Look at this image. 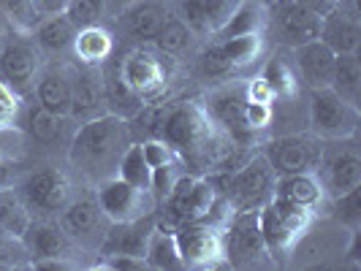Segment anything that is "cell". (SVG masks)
I'll list each match as a JSON object with an SVG mask.
<instances>
[{
	"label": "cell",
	"mask_w": 361,
	"mask_h": 271,
	"mask_svg": "<svg viewBox=\"0 0 361 271\" xmlns=\"http://www.w3.org/2000/svg\"><path fill=\"white\" fill-rule=\"evenodd\" d=\"M130 122L120 114L104 111L79 122L66 144V171L82 187H95L109 177H117L120 160L133 144Z\"/></svg>",
	"instance_id": "1"
},
{
	"label": "cell",
	"mask_w": 361,
	"mask_h": 271,
	"mask_svg": "<svg viewBox=\"0 0 361 271\" xmlns=\"http://www.w3.org/2000/svg\"><path fill=\"white\" fill-rule=\"evenodd\" d=\"M161 141L174 149L188 174H204V177L215 174L226 152L234 146L212 125L201 101L190 98L174 101L161 130Z\"/></svg>",
	"instance_id": "2"
},
{
	"label": "cell",
	"mask_w": 361,
	"mask_h": 271,
	"mask_svg": "<svg viewBox=\"0 0 361 271\" xmlns=\"http://www.w3.org/2000/svg\"><path fill=\"white\" fill-rule=\"evenodd\" d=\"M201 106L212 125L239 146H255L258 136L271 122V103L258 101L250 92V79H226L217 82L201 98Z\"/></svg>",
	"instance_id": "3"
},
{
	"label": "cell",
	"mask_w": 361,
	"mask_h": 271,
	"mask_svg": "<svg viewBox=\"0 0 361 271\" xmlns=\"http://www.w3.org/2000/svg\"><path fill=\"white\" fill-rule=\"evenodd\" d=\"M220 201L231 212H258L274 198V182L277 174L271 171L264 152H250L247 160L239 163L234 171L226 174H209Z\"/></svg>",
	"instance_id": "4"
},
{
	"label": "cell",
	"mask_w": 361,
	"mask_h": 271,
	"mask_svg": "<svg viewBox=\"0 0 361 271\" xmlns=\"http://www.w3.org/2000/svg\"><path fill=\"white\" fill-rule=\"evenodd\" d=\"M226 209L228 206L220 201L215 184H212L209 177H204V174H188L185 171L180 179L174 182V187L169 190V196L158 203L155 217H158V225L174 231L182 222L220 215Z\"/></svg>",
	"instance_id": "5"
},
{
	"label": "cell",
	"mask_w": 361,
	"mask_h": 271,
	"mask_svg": "<svg viewBox=\"0 0 361 271\" xmlns=\"http://www.w3.org/2000/svg\"><path fill=\"white\" fill-rule=\"evenodd\" d=\"M171 65L174 60L161 54L152 44H136L123 57L114 54V68L130 92L142 101H155L169 92L171 84Z\"/></svg>",
	"instance_id": "6"
},
{
	"label": "cell",
	"mask_w": 361,
	"mask_h": 271,
	"mask_svg": "<svg viewBox=\"0 0 361 271\" xmlns=\"http://www.w3.org/2000/svg\"><path fill=\"white\" fill-rule=\"evenodd\" d=\"M312 220H315L312 212L280 198H271L267 206L258 209V228L269 250L271 263H283L288 255H293L302 236L310 231Z\"/></svg>",
	"instance_id": "7"
},
{
	"label": "cell",
	"mask_w": 361,
	"mask_h": 271,
	"mask_svg": "<svg viewBox=\"0 0 361 271\" xmlns=\"http://www.w3.org/2000/svg\"><path fill=\"white\" fill-rule=\"evenodd\" d=\"M231 215V209L220 215L204 217V220H190L174 228L177 247L182 255L185 269H217L226 266L223 255V222Z\"/></svg>",
	"instance_id": "8"
},
{
	"label": "cell",
	"mask_w": 361,
	"mask_h": 271,
	"mask_svg": "<svg viewBox=\"0 0 361 271\" xmlns=\"http://www.w3.org/2000/svg\"><path fill=\"white\" fill-rule=\"evenodd\" d=\"M307 92V125L312 136H318L321 141L356 139L361 125L359 106L348 103L331 87Z\"/></svg>",
	"instance_id": "9"
},
{
	"label": "cell",
	"mask_w": 361,
	"mask_h": 271,
	"mask_svg": "<svg viewBox=\"0 0 361 271\" xmlns=\"http://www.w3.org/2000/svg\"><path fill=\"white\" fill-rule=\"evenodd\" d=\"M14 184L33 217H60V212L73 198L71 174L57 165L33 168V171L22 174Z\"/></svg>",
	"instance_id": "10"
},
{
	"label": "cell",
	"mask_w": 361,
	"mask_h": 271,
	"mask_svg": "<svg viewBox=\"0 0 361 271\" xmlns=\"http://www.w3.org/2000/svg\"><path fill=\"white\" fill-rule=\"evenodd\" d=\"M223 255H226V266H234V269L269 266L271 258L258 228V212H231L226 217Z\"/></svg>",
	"instance_id": "11"
},
{
	"label": "cell",
	"mask_w": 361,
	"mask_h": 271,
	"mask_svg": "<svg viewBox=\"0 0 361 271\" xmlns=\"http://www.w3.org/2000/svg\"><path fill=\"white\" fill-rule=\"evenodd\" d=\"M44 68V54L38 52L30 33H14L0 44V79L17 92L19 98H30L38 73Z\"/></svg>",
	"instance_id": "12"
},
{
	"label": "cell",
	"mask_w": 361,
	"mask_h": 271,
	"mask_svg": "<svg viewBox=\"0 0 361 271\" xmlns=\"http://www.w3.org/2000/svg\"><path fill=\"white\" fill-rule=\"evenodd\" d=\"M324 184L326 198L337 201L361 187V158L353 146V139L343 141H324V155L315 168Z\"/></svg>",
	"instance_id": "13"
},
{
	"label": "cell",
	"mask_w": 361,
	"mask_h": 271,
	"mask_svg": "<svg viewBox=\"0 0 361 271\" xmlns=\"http://www.w3.org/2000/svg\"><path fill=\"white\" fill-rule=\"evenodd\" d=\"M321 33V17L307 11L293 0H271L267 6V27L264 36H271L283 49H296Z\"/></svg>",
	"instance_id": "14"
},
{
	"label": "cell",
	"mask_w": 361,
	"mask_h": 271,
	"mask_svg": "<svg viewBox=\"0 0 361 271\" xmlns=\"http://www.w3.org/2000/svg\"><path fill=\"white\" fill-rule=\"evenodd\" d=\"M57 220H60L63 231L68 234V239H71L82 253L98 255L101 241H104V236H106L109 220H106V215L101 212V206H98V201H95V193H92L90 187H87V193L73 196V198L68 201V206L60 212Z\"/></svg>",
	"instance_id": "15"
},
{
	"label": "cell",
	"mask_w": 361,
	"mask_h": 271,
	"mask_svg": "<svg viewBox=\"0 0 361 271\" xmlns=\"http://www.w3.org/2000/svg\"><path fill=\"white\" fill-rule=\"evenodd\" d=\"M264 158L269 160L271 171L277 177L283 174H296V171H315L321 155H324V141L312 133H286L274 136L261 146Z\"/></svg>",
	"instance_id": "16"
},
{
	"label": "cell",
	"mask_w": 361,
	"mask_h": 271,
	"mask_svg": "<svg viewBox=\"0 0 361 271\" xmlns=\"http://www.w3.org/2000/svg\"><path fill=\"white\" fill-rule=\"evenodd\" d=\"M92 193H95V201H98V206L106 215L109 222L136 220V217L152 215L158 209L149 190H139L120 177H109L101 184H95Z\"/></svg>",
	"instance_id": "17"
},
{
	"label": "cell",
	"mask_w": 361,
	"mask_h": 271,
	"mask_svg": "<svg viewBox=\"0 0 361 271\" xmlns=\"http://www.w3.org/2000/svg\"><path fill=\"white\" fill-rule=\"evenodd\" d=\"M19 244H22V250H25V255L30 260H41V258H68V260H76V253H82L68 239V234L63 231L57 217H33L27 231L19 239Z\"/></svg>",
	"instance_id": "18"
},
{
	"label": "cell",
	"mask_w": 361,
	"mask_h": 271,
	"mask_svg": "<svg viewBox=\"0 0 361 271\" xmlns=\"http://www.w3.org/2000/svg\"><path fill=\"white\" fill-rule=\"evenodd\" d=\"M171 11V0H139L123 8L114 19V27L133 44H152L163 22Z\"/></svg>",
	"instance_id": "19"
},
{
	"label": "cell",
	"mask_w": 361,
	"mask_h": 271,
	"mask_svg": "<svg viewBox=\"0 0 361 271\" xmlns=\"http://www.w3.org/2000/svg\"><path fill=\"white\" fill-rule=\"evenodd\" d=\"M106 111L104 71L95 65H79L71 60V120H92Z\"/></svg>",
	"instance_id": "20"
},
{
	"label": "cell",
	"mask_w": 361,
	"mask_h": 271,
	"mask_svg": "<svg viewBox=\"0 0 361 271\" xmlns=\"http://www.w3.org/2000/svg\"><path fill=\"white\" fill-rule=\"evenodd\" d=\"M30 98L57 117H71V63L44 65Z\"/></svg>",
	"instance_id": "21"
},
{
	"label": "cell",
	"mask_w": 361,
	"mask_h": 271,
	"mask_svg": "<svg viewBox=\"0 0 361 271\" xmlns=\"http://www.w3.org/2000/svg\"><path fill=\"white\" fill-rule=\"evenodd\" d=\"M293 52V71L299 73V82L307 90H321V87H331V76H334V60L337 52L329 49L321 38L307 41Z\"/></svg>",
	"instance_id": "22"
},
{
	"label": "cell",
	"mask_w": 361,
	"mask_h": 271,
	"mask_svg": "<svg viewBox=\"0 0 361 271\" xmlns=\"http://www.w3.org/2000/svg\"><path fill=\"white\" fill-rule=\"evenodd\" d=\"M239 0H174V11L185 19V25L196 38H212L228 22Z\"/></svg>",
	"instance_id": "23"
},
{
	"label": "cell",
	"mask_w": 361,
	"mask_h": 271,
	"mask_svg": "<svg viewBox=\"0 0 361 271\" xmlns=\"http://www.w3.org/2000/svg\"><path fill=\"white\" fill-rule=\"evenodd\" d=\"M33 44L44 57H52L49 63H71L73 41H76V27L66 14H49L33 27Z\"/></svg>",
	"instance_id": "24"
},
{
	"label": "cell",
	"mask_w": 361,
	"mask_h": 271,
	"mask_svg": "<svg viewBox=\"0 0 361 271\" xmlns=\"http://www.w3.org/2000/svg\"><path fill=\"white\" fill-rule=\"evenodd\" d=\"M155 225H158L155 212L145 217H136V220H126V222H109L106 236L101 241L98 255L128 253V255H142L145 258L147 239H149Z\"/></svg>",
	"instance_id": "25"
},
{
	"label": "cell",
	"mask_w": 361,
	"mask_h": 271,
	"mask_svg": "<svg viewBox=\"0 0 361 271\" xmlns=\"http://www.w3.org/2000/svg\"><path fill=\"white\" fill-rule=\"evenodd\" d=\"M68 125H71V117H57V114L47 111L44 106H38L33 98L19 111V127L30 136V141H36L41 146L63 144L66 136H68V130H71Z\"/></svg>",
	"instance_id": "26"
},
{
	"label": "cell",
	"mask_w": 361,
	"mask_h": 271,
	"mask_svg": "<svg viewBox=\"0 0 361 271\" xmlns=\"http://www.w3.org/2000/svg\"><path fill=\"white\" fill-rule=\"evenodd\" d=\"M274 198L288 201L299 209H307L312 215L321 212L326 203L324 184L315 171H296V174H283L274 182Z\"/></svg>",
	"instance_id": "27"
},
{
	"label": "cell",
	"mask_w": 361,
	"mask_h": 271,
	"mask_svg": "<svg viewBox=\"0 0 361 271\" xmlns=\"http://www.w3.org/2000/svg\"><path fill=\"white\" fill-rule=\"evenodd\" d=\"M117 54V36L111 33L106 22L104 25H92L85 30H76V41H73L71 60L79 65H106L109 60Z\"/></svg>",
	"instance_id": "28"
},
{
	"label": "cell",
	"mask_w": 361,
	"mask_h": 271,
	"mask_svg": "<svg viewBox=\"0 0 361 271\" xmlns=\"http://www.w3.org/2000/svg\"><path fill=\"white\" fill-rule=\"evenodd\" d=\"M318 38L337 54H359L361 46V19L345 14L343 8H331L321 17V33Z\"/></svg>",
	"instance_id": "29"
},
{
	"label": "cell",
	"mask_w": 361,
	"mask_h": 271,
	"mask_svg": "<svg viewBox=\"0 0 361 271\" xmlns=\"http://www.w3.org/2000/svg\"><path fill=\"white\" fill-rule=\"evenodd\" d=\"M196 41H199L196 33H193V30L185 25V19L171 8L166 22H163V27L158 30V36L152 38V46L161 54H166V57H171V60H180V57H185V54L196 46Z\"/></svg>",
	"instance_id": "30"
},
{
	"label": "cell",
	"mask_w": 361,
	"mask_h": 271,
	"mask_svg": "<svg viewBox=\"0 0 361 271\" xmlns=\"http://www.w3.org/2000/svg\"><path fill=\"white\" fill-rule=\"evenodd\" d=\"M145 263L147 269H158V271L185 269L182 266L180 247H177V236H174L171 228H163V225L152 228V234H149L145 247Z\"/></svg>",
	"instance_id": "31"
},
{
	"label": "cell",
	"mask_w": 361,
	"mask_h": 271,
	"mask_svg": "<svg viewBox=\"0 0 361 271\" xmlns=\"http://www.w3.org/2000/svg\"><path fill=\"white\" fill-rule=\"evenodd\" d=\"M264 27H267V6L258 0H239L228 22L212 38L253 36V33H264Z\"/></svg>",
	"instance_id": "32"
},
{
	"label": "cell",
	"mask_w": 361,
	"mask_h": 271,
	"mask_svg": "<svg viewBox=\"0 0 361 271\" xmlns=\"http://www.w3.org/2000/svg\"><path fill=\"white\" fill-rule=\"evenodd\" d=\"M220 52L226 57V63L231 65V71H242L247 65H253L255 60L264 54V44L267 36L264 33H253V36H236V38H212Z\"/></svg>",
	"instance_id": "33"
},
{
	"label": "cell",
	"mask_w": 361,
	"mask_h": 271,
	"mask_svg": "<svg viewBox=\"0 0 361 271\" xmlns=\"http://www.w3.org/2000/svg\"><path fill=\"white\" fill-rule=\"evenodd\" d=\"M30 220H33V215H30V209H27L25 198L19 196L17 184L0 187V228L11 236V239H17L19 241L22 234L27 231Z\"/></svg>",
	"instance_id": "34"
},
{
	"label": "cell",
	"mask_w": 361,
	"mask_h": 271,
	"mask_svg": "<svg viewBox=\"0 0 361 271\" xmlns=\"http://www.w3.org/2000/svg\"><path fill=\"white\" fill-rule=\"evenodd\" d=\"M331 90L348 103H361V60L359 54H337L334 60V76H331Z\"/></svg>",
	"instance_id": "35"
},
{
	"label": "cell",
	"mask_w": 361,
	"mask_h": 271,
	"mask_svg": "<svg viewBox=\"0 0 361 271\" xmlns=\"http://www.w3.org/2000/svg\"><path fill=\"white\" fill-rule=\"evenodd\" d=\"M117 177L126 179L128 184H133V187H139V190H149L152 193V171H149V163H147L145 149H142L139 141H133L130 149L123 155L120 168H117Z\"/></svg>",
	"instance_id": "36"
},
{
	"label": "cell",
	"mask_w": 361,
	"mask_h": 271,
	"mask_svg": "<svg viewBox=\"0 0 361 271\" xmlns=\"http://www.w3.org/2000/svg\"><path fill=\"white\" fill-rule=\"evenodd\" d=\"M258 79L269 87L271 98H288V95L296 92V71L290 68L286 60H280V57H271Z\"/></svg>",
	"instance_id": "37"
},
{
	"label": "cell",
	"mask_w": 361,
	"mask_h": 271,
	"mask_svg": "<svg viewBox=\"0 0 361 271\" xmlns=\"http://www.w3.org/2000/svg\"><path fill=\"white\" fill-rule=\"evenodd\" d=\"M66 17L71 19V25L76 30H85V27H92V25H104L109 17L106 0H68Z\"/></svg>",
	"instance_id": "38"
},
{
	"label": "cell",
	"mask_w": 361,
	"mask_h": 271,
	"mask_svg": "<svg viewBox=\"0 0 361 271\" xmlns=\"http://www.w3.org/2000/svg\"><path fill=\"white\" fill-rule=\"evenodd\" d=\"M19 111H22V98L0 79V133H6V130L17 125Z\"/></svg>",
	"instance_id": "39"
},
{
	"label": "cell",
	"mask_w": 361,
	"mask_h": 271,
	"mask_svg": "<svg viewBox=\"0 0 361 271\" xmlns=\"http://www.w3.org/2000/svg\"><path fill=\"white\" fill-rule=\"evenodd\" d=\"M98 266L101 269L111 271H145L147 263L142 255H128V253H109L98 258Z\"/></svg>",
	"instance_id": "40"
},
{
	"label": "cell",
	"mask_w": 361,
	"mask_h": 271,
	"mask_svg": "<svg viewBox=\"0 0 361 271\" xmlns=\"http://www.w3.org/2000/svg\"><path fill=\"white\" fill-rule=\"evenodd\" d=\"M17 182V163L11 160L6 152H0V187H8Z\"/></svg>",
	"instance_id": "41"
},
{
	"label": "cell",
	"mask_w": 361,
	"mask_h": 271,
	"mask_svg": "<svg viewBox=\"0 0 361 271\" xmlns=\"http://www.w3.org/2000/svg\"><path fill=\"white\" fill-rule=\"evenodd\" d=\"M293 3H299V6H305L307 11L312 14H318V17H326L334 6H337V0H293Z\"/></svg>",
	"instance_id": "42"
},
{
	"label": "cell",
	"mask_w": 361,
	"mask_h": 271,
	"mask_svg": "<svg viewBox=\"0 0 361 271\" xmlns=\"http://www.w3.org/2000/svg\"><path fill=\"white\" fill-rule=\"evenodd\" d=\"M36 6L41 8L44 17H49V14H63L66 6H68V0H36Z\"/></svg>",
	"instance_id": "43"
},
{
	"label": "cell",
	"mask_w": 361,
	"mask_h": 271,
	"mask_svg": "<svg viewBox=\"0 0 361 271\" xmlns=\"http://www.w3.org/2000/svg\"><path fill=\"white\" fill-rule=\"evenodd\" d=\"M133 3H139V0H106V8H109V17H117L123 8L128 6H133Z\"/></svg>",
	"instance_id": "44"
},
{
	"label": "cell",
	"mask_w": 361,
	"mask_h": 271,
	"mask_svg": "<svg viewBox=\"0 0 361 271\" xmlns=\"http://www.w3.org/2000/svg\"><path fill=\"white\" fill-rule=\"evenodd\" d=\"M258 3H264V6H269V3H271V0H258Z\"/></svg>",
	"instance_id": "45"
}]
</instances>
